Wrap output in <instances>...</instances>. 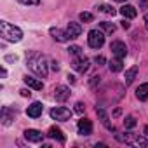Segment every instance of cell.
I'll list each match as a JSON object with an SVG mask.
<instances>
[{
	"mask_svg": "<svg viewBox=\"0 0 148 148\" xmlns=\"http://www.w3.org/2000/svg\"><path fill=\"white\" fill-rule=\"evenodd\" d=\"M115 2H125V0H115Z\"/></svg>",
	"mask_w": 148,
	"mask_h": 148,
	"instance_id": "39",
	"label": "cell"
},
{
	"mask_svg": "<svg viewBox=\"0 0 148 148\" xmlns=\"http://www.w3.org/2000/svg\"><path fill=\"white\" fill-rule=\"evenodd\" d=\"M66 32L70 33V37L71 38H77V37H80V33H82V26L79 25V23H68V26H66Z\"/></svg>",
	"mask_w": 148,
	"mask_h": 148,
	"instance_id": "14",
	"label": "cell"
},
{
	"mask_svg": "<svg viewBox=\"0 0 148 148\" xmlns=\"http://www.w3.org/2000/svg\"><path fill=\"white\" fill-rule=\"evenodd\" d=\"M136 98L139 101H146L148 99V84H141L138 89H136Z\"/></svg>",
	"mask_w": 148,
	"mask_h": 148,
	"instance_id": "18",
	"label": "cell"
},
{
	"mask_svg": "<svg viewBox=\"0 0 148 148\" xmlns=\"http://www.w3.org/2000/svg\"><path fill=\"white\" fill-rule=\"evenodd\" d=\"M19 92H21V96H23V98H30V96H32V92H30L28 89H21Z\"/></svg>",
	"mask_w": 148,
	"mask_h": 148,
	"instance_id": "30",
	"label": "cell"
},
{
	"mask_svg": "<svg viewBox=\"0 0 148 148\" xmlns=\"http://www.w3.org/2000/svg\"><path fill=\"white\" fill-rule=\"evenodd\" d=\"M68 80H70V84H75V77L73 75H68Z\"/></svg>",
	"mask_w": 148,
	"mask_h": 148,
	"instance_id": "36",
	"label": "cell"
},
{
	"mask_svg": "<svg viewBox=\"0 0 148 148\" xmlns=\"http://www.w3.org/2000/svg\"><path fill=\"white\" fill-rule=\"evenodd\" d=\"M84 110H86L84 103H80V101H79V103L75 105V112H77V113H84Z\"/></svg>",
	"mask_w": 148,
	"mask_h": 148,
	"instance_id": "28",
	"label": "cell"
},
{
	"mask_svg": "<svg viewBox=\"0 0 148 148\" xmlns=\"http://www.w3.org/2000/svg\"><path fill=\"white\" fill-rule=\"evenodd\" d=\"M108 66H110V70H112V71H122V68H124V64H122V59H120V58L112 59Z\"/></svg>",
	"mask_w": 148,
	"mask_h": 148,
	"instance_id": "21",
	"label": "cell"
},
{
	"mask_svg": "<svg viewBox=\"0 0 148 148\" xmlns=\"http://www.w3.org/2000/svg\"><path fill=\"white\" fill-rule=\"evenodd\" d=\"M96 113L99 115V119H101V122L106 125V129H110V131H115V127L108 124V115H106V112H105L103 108H96Z\"/></svg>",
	"mask_w": 148,
	"mask_h": 148,
	"instance_id": "19",
	"label": "cell"
},
{
	"mask_svg": "<svg viewBox=\"0 0 148 148\" xmlns=\"http://www.w3.org/2000/svg\"><path fill=\"white\" fill-rule=\"evenodd\" d=\"M77 129H79V134L89 136V134H92V122L89 119H80L77 124Z\"/></svg>",
	"mask_w": 148,
	"mask_h": 148,
	"instance_id": "8",
	"label": "cell"
},
{
	"mask_svg": "<svg viewBox=\"0 0 148 148\" xmlns=\"http://www.w3.org/2000/svg\"><path fill=\"white\" fill-rule=\"evenodd\" d=\"M51 35H52V38L54 40H58V42H68V40H71V37H70V33L64 30H59V28H51Z\"/></svg>",
	"mask_w": 148,
	"mask_h": 148,
	"instance_id": "12",
	"label": "cell"
},
{
	"mask_svg": "<svg viewBox=\"0 0 148 148\" xmlns=\"http://www.w3.org/2000/svg\"><path fill=\"white\" fill-rule=\"evenodd\" d=\"M51 68H52L54 71H58V70H59V64H58L56 61H52V63H51Z\"/></svg>",
	"mask_w": 148,
	"mask_h": 148,
	"instance_id": "33",
	"label": "cell"
},
{
	"mask_svg": "<svg viewBox=\"0 0 148 148\" xmlns=\"http://www.w3.org/2000/svg\"><path fill=\"white\" fill-rule=\"evenodd\" d=\"M145 134H146V136H148V125H146V127H145Z\"/></svg>",
	"mask_w": 148,
	"mask_h": 148,
	"instance_id": "38",
	"label": "cell"
},
{
	"mask_svg": "<svg viewBox=\"0 0 148 148\" xmlns=\"http://www.w3.org/2000/svg\"><path fill=\"white\" fill-rule=\"evenodd\" d=\"M14 115H16V110H12L9 106H4L2 108V124L4 125H11L12 120H14Z\"/></svg>",
	"mask_w": 148,
	"mask_h": 148,
	"instance_id": "13",
	"label": "cell"
},
{
	"mask_svg": "<svg viewBox=\"0 0 148 148\" xmlns=\"http://www.w3.org/2000/svg\"><path fill=\"white\" fill-rule=\"evenodd\" d=\"M96 82H99V77H92V80H91V86L94 87V86H96Z\"/></svg>",
	"mask_w": 148,
	"mask_h": 148,
	"instance_id": "35",
	"label": "cell"
},
{
	"mask_svg": "<svg viewBox=\"0 0 148 148\" xmlns=\"http://www.w3.org/2000/svg\"><path fill=\"white\" fill-rule=\"evenodd\" d=\"M119 12H120L124 18H127V19H132V18H136V16H138V11H136L132 5H122Z\"/></svg>",
	"mask_w": 148,
	"mask_h": 148,
	"instance_id": "16",
	"label": "cell"
},
{
	"mask_svg": "<svg viewBox=\"0 0 148 148\" xmlns=\"http://www.w3.org/2000/svg\"><path fill=\"white\" fill-rule=\"evenodd\" d=\"M94 61H96V64H105V63H106V59H105L103 56H96Z\"/></svg>",
	"mask_w": 148,
	"mask_h": 148,
	"instance_id": "29",
	"label": "cell"
},
{
	"mask_svg": "<svg viewBox=\"0 0 148 148\" xmlns=\"http://www.w3.org/2000/svg\"><path fill=\"white\" fill-rule=\"evenodd\" d=\"M92 19H94V16H92L91 12H82V14H80V21H82V23H91Z\"/></svg>",
	"mask_w": 148,
	"mask_h": 148,
	"instance_id": "25",
	"label": "cell"
},
{
	"mask_svg": "<svg viewBox=\"0 0 148 148\" xmlns=\"http://www.w3.org/2000/svg\"><path fill=\"white\" fill-rule=\"evenodd\" d=\"M5 59H7V61H16L18 58H16V56H12V54H9V56H5Z\"/></svg>",
	"mask_w": 148,
	"mask_h": 148,
	"instance_id": "34",
	"label": "cell"
},
{
	"mask_svg": "<svg viewBox=\"0 0 148 148\" xmlns=\"http://www.w3.org/2000/svg\"><path fill=\"white\" fill-rule=\"evenodd\" d=\"M117 141L125 143L129 146H146V139L139 134H132V132H124V134H117Z\"/></svg>",
	"mask_w": 148,
	"mask_h": 148,
	"instance_id": "3",
	"label": "cell"
},
{
	"mask_svg": "<svg viewBox=\"0 0 148 148\" xmlns=\"http://www.w3.org/2000/svg\"><path fill=\"white\" fill-rule=\"evenodd\" d=\"M110 51L113 52V56H115V58H120V59H124V58L127 56V47H125V44H124V42H120V40L112 42Z\"/></svg>",
	"mask_w": 148,
	"mask_h": 148,
	"instance_id": "7",
	"label": "cell"
},
{
	"mask_svg": "<svg viewBox=\"0 0 148 148\" xmlns=\"http://www.w3.org/2000/svg\"><path fill=\"white\" fill-rule=\"evenodd\" d=\"M51 117L54 120H59V122H64V120H70L71 119V110L64 108V106H56L51 110Z\"/></svg>",
	"mask_w": 148,
	"mask_h": 148,
	"instance_id": "5",
	"label": "cell"
},
{
	"mask_svg": "<svg viewBox=\"0 0 148 148\" xmlns=\"http://www.w3.org/2000/svg\"><path fill=\"white\" fill-rule=\"evenodd\" d=\"M26 63L30 66V70L38 77H47L49 73V66H47V59L40 54V52H30L26 54Z\"/></svg>",
	"mask_w": 148,
	"mask_h": 148,
	"instance_id": "1",
	"label": "cell"
},
{
	"mask_svg": "<svg viewBox=\"0 0 148 148\" xmlns=\"http://www.w3.org/2000/svg\"><path fill=\"white\" fill-rule=\"evenodd\" d=\"M23 80H25V84H26L28 87H32V89H35V91H42V89H44V84H42L38 79H33V77L26 75Z\"/></svg>",
	"mask_w": 148,
	"mask_h": 148,
	"instance_id": "15",
	"label": "cell"
},
{
	"mask_svg": "<svg viewBox=\"0 0 148 148\" xmlns=\"http://www.w3.org/2000/svg\"><path fill=\"white\" fill-rule=\"evenodd\" d=\"M136 73H138V66H132V68H129L127 71H125V86H129V84H132V80H134V77H136Z\"/></svg>",
	"mask_w": 148,
	"mask_h": 148,
	"instance_id": "20",
	"label": "cell"
},
{
	"mask_svg": "<svg viewBox=\"0 0 148 148\" xmlns=\"http://www.w3.org/2000/svg\"><path fill=\"white\" fill-rule=\"evenodd\" d=\"M47 136H49V138H52V139H58L59 143H64V141H66V138H64L63 131H61V129H58V127H51Z\"/></svg>",
	"mask_w": 148,
	"mask_h": 148,
	"instance_id": "17",
	"label": "cell"
},
{
	"mask_svg": "<svg viewBox=\"0 0 148 148\" xmlns=\"http://www.w3.org/2000/svg\"><path fill=\"white\" fill-rule=\"evenodd\" d=\"M87 44L92 49H99L105 44V35L101 32H98V30H91L89 32V37H87Z\"/></svg>",
	"mask_w": 148,
	"mask_h": 148,
	"instance_id": "4",
	"label": "cell"
},
{
	"mask_svg": "<svg viewBox=\"0 0 148 148\" xmlns=\"http://www.w3.org/2000/svg\"><path fill=\"white\" fill-rule=\"evenodd\" d=\"M148 5V0H139V9H146Z\"/></svg>",
	"mask_w": 148,
	"mask_h": 148,
	"instance_id": "31",
	"label": "cell"
},
{
	"mask_svg": "<svg viewBox=\"0 0 148 148\" xmlns=\"http://www.w3.org/2000/svg\"><path fill=\"white\" fill-rule=\"evenodd\" d=\"M42 112H44V105H42L40 101H35V103H32V105L26 108V115H28V117H32V119L40 117V115H42Z\"/></svg>",
	"mask_w": 148,
	"mask_h": 148,
	"instance_id": "10",
	"label": "cell"
},
{
	"mask_svg": "<svg viewBox=\"0 0 148 148\" xmlns=\"http://www.w3.org/2000/svg\"><path fill=\"white\" fill-rule=\"evenodd\" d=\"M70 89L66 87V86H58L56 89H54V98H56V101H66L68 98H70Z\"/></svg>",
	"mask_w": 148,
	"mask_h": 148,
	"instance_id": "11",
	"label": "cell"
},
{
	"mask_svg": "<svg viewBox=\"0 0 148 148\" xmlns=\"http://www.w3.org/2000/svg\"><path fill=\"white\" fill-rule=\"evenodd\" d=\"M98 9H99L101 12H105V14H108V16H115V14H117V11H115V9H113L112 5H106V4H101V5H99Z\"/></svg>",
	"mask_w": 148,
	"mask_h": 148,
	"instance_id": "23",
	"label": "cell"
},
{
	"mask_svg": "<svg viewBox=\"0 0 148 148\" xmlns=\"http://www.w3.org/2000/svg\"><path fill=\"white\" fill-rule=\"evenodd\" d=\"M71 68L75 71H79V73H86L89 70V59L84 58V56H77L75 59L71 61Z\"/></svg>",
	"mask_w": 148,
	"mask_h": 148,
	"instance_id": "6",
	"label": "cell"
},
{
	"mask_svg": "<svg viewBox=\"0 0 148 148\" xmlns=\"http://www.w3.org/2000/svg\"><path fill=\"white\" fill-rule=\"evenodd\" d=\"M25 139L30 143H42L44 141V134L37 129H26L25 131Z\"/></svg>",
	"mask_w": 148,
	"mask_h": 148,
	"instance_id": "9",
	"label": "cell"
},
{
	"mask_svg": "<svg viewBox=\"0 0 148 148\" xmlns=\"http://www.w3.org/2000/svg\"><path fill=\"white\" fill-rule=\"evenodd\" d=\"M120 26H122L124 30H129V28H131V23H127V21H122V23H120Z\"/></svg>",
	"mask_w": 148,
	"mask_h": 148,
	"instance_id": "32",
	"label": "cell"
},
{
	"mask_svg": "<svg viewBox=\"0 0 148 148\" xmlns=\"http://www.w3.org/2000/svg\"><path fill=\"white\" fill-rule=\"evenodd\" d=\"M145 25H146V28H148V14L145 16Z\"/></svg>",
	"mask_w": 148,
	"mask_h": 148,
	"instance_id": "37",
	"label": "cell"
},
{
	"mask_svg": "<svg viewBox=\"0 0 148 148\" xmlns=\"http://www.w3.org/2000/svg\"><path fill=\"white\" fill-rule=\"evenodd\" d=\"M18 2L23 4V5H38L40 0H18Z\"/></svg>",
	"mask_w": 148,
	"mask_h": 148,
	"instance_id": "27",
	"label": "cell"
},
{
	"mask_svg": "<svg viewBox=\"0 0 148 148\" xmlns=\"http://www.w3.org/2000/svg\"><path fill=\"white\" fill-rule=\"evenodd\" d=\"M99 26H101L106 33H115V30H117V26H115L113 23H108V21H101Z\"/></svg>",
	"mask_w": 148,
	"mask_h": 148,
	"instance_id": "22",
	"label": "cell"
},
{
	"mask_svg": "<svg viewBox=\"0 0 148 148\" xmlns=\"http://www.w3.org/2000/svg\"><path fill=\"white\" fill-rule=\"evenodd\" d=\"M124 125H125L127 129H132V127L136 125V119H134L132 115H129V117H125V120H124Z\"/></svg>",
	"mask_w": 148,
	"mask_h": 148,
	"instance_id": "24",
	"label": "cell"
},
{
	"mask_svg": "<svg viewBox=\"0 0 148 148\" xmlns=\"http://www.w3.org/2000/svg\"><path fill=\"white\" fill-rule=\"evenodd\" d=\"M0 35H2L4 40L12 42V44L21 42V38H23V32H21V28L11 25V23H7V21H0Z\"/></svg>",
	"mask_w": 148,
	"mask_h": 148,
	"instance_id": "2",
	"label": "cell"
},
{
	"mask_svg": "<svg viewBox=\"0 0 148 148\" xmlns=\"http://www.w3.org/2000/svg\"><path fill=\"white\" fill-rule=\"evenodd\" d=\"M70 54H73V56H82V49L79 47V45H70Z\"/></svg>",
	"mask_w": 148,
	"mask_h": 148,
	"instance_id": "26",
	"label": "cell"
}]
</instances>
